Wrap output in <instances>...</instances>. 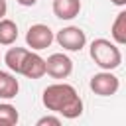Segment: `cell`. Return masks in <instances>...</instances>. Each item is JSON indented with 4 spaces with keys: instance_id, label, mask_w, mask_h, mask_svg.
Returning a JSON list of instances; mask_svg holds the SVG:
<instances>
[{
    "instance_id": "obj_8",
    "label": "cell",
    "mask_w": 126,
    "mask_h": 126,
    "mask_svg": "<svg viewBox=\"0 0 126 126\" xmlns=\"http://www.w3.org/2000/svg\"><path fill=\"white\" fill-rule=\"evenodd\" d=\"M81 12V0H53V14L59 20H73Z\"/></svg>"
},
{
    "instance_id": "obj_15",
    "label": "cell",
    "mask_w": 126,
    "mask_h": 126,
    "mask_svg": "<svg viewBox=\"0 0 126 126\" xmlns=\"http://www.w3.org/2000/svg\"><path fill=\"white\" fill-rule=\"evenodd\" d=\"M6 12H8V4H6V0H0V20L6 16Z\"/></svg>"
},
{
    "instance_id": "obj_11",
    "label": "cell",
    "mask_w": 126,
    "mask_h": 126,
    "mask_svg": "<svg viewBox=\"0 0 126 126\" xmlns=\"http://www.w3.org/2000/svg\"><path fill=\"white\" fill-rule=\"evenodd\" d=\"M18 39V26L16 22L2 18L0 20V45H12Z\"/></svg>"
},
{
    "instance_id": "obj_9",
    "label": "cell",
    "mask_w": 126,
    "mask_h": 126,
    "mask_svg": "<svg viewBox=\"0 0 126 126\" xmlns=\"http://www.w3.org/2000/svg\"><path fill=\"white\" fill-rule=\"evenodd\" d=\"M20 91V83L14 75L6 73V71H0V98L4 100H10L18 94Z\"/></svg>"
},
{
    "instance_id": "obj_5",
    "label": "cell",
    "mask_w": 126,
    "mask_h": 126,
    "mask_svg": "<svg viewBox=\"0 0 126 126\" xmlns=\"http://www.w3.org/2000/svg\"><path fill=\"white\" fill-rule=\"evenodd\" d=\"M53 32L49 26L45 24H33L30 26L28 33H26V43L28 47L35 49V51H41V49H47L51 43H53Z\"/></svg>"
},
{
    "instance_id": "obj_14",
    "label": "cell",
    "mask_w": 126,
    "mask_h": 126,
    "mask_svg": "<svg viewBox=\"0 0 126 126\" xmlns=\"http://www.w3.org/2000/svg\"><path fill=\"white\" fill-rule=\"evenodd\" d=\"M45 124L59 126V124H61V118H59V116H43V118L37 120V126H45Z\"/></svg>"
},
{
    "instance_id": "obj_17",
    "label": "cell",
    "mask_w": 126,
    "mask_h": 126,
    "mask_svg": "<svg viewBox=\"0 0 126 126\" xmlns=\"http://www.w3.org/2000/svg\"><path fill=\"white\" fill-rule=\"evenodd\" d=\"M112 4H116V6H126V0H110Z\"/></svg>"
},
{
    "instance_id": "obj_16",
    "label": "cell",
    "mask_w": 126,
    "mask_h": 126,
    "mask_svg": "<svg viewBox=\"0 0 126 126\" xmlns=\"http://www.w3.org/2000/svg\"><path fill=\"white\" fill-rule=\"evenodd\" d=\"M20 6H35V2L37 0H16Z\"/></svg>"
},
{
    "instance_id": "obj_13",
    "label": "cell",
    "mask_w": 126,
    "mask_h": 126,
    "mask_svg": "<svg viewBox=\"0 0 126 126\" xmlns=\"http://www.w3.org/2000/svg\"><path fill=\"white\" fill-rule=\"evenodd\" d=\"M18 120L20 116H18L16 106H12L10 102H0V124L12 126V124H18Z\"/></svg>"
},
{
    "instance_id": "obj_6",
    "label": "cell",
    "mask_w": 126,
    "mask_h": 126,
    "mask_svg": "<svg viewBox=\"0 0 126 126\" xmlns=\"http://www.w3.org/2000/svg\"><path fill=\"white\" fill-rule=\"evenodd\" d=\"M45 73L53 79H67L73 73V61L65 53H53L45 59Z\"/></svg>"
},
{
    "instance_id": "obj_4",
    "label": "cell",
    "mask_w": 126,
    "mask_h": 126,
    "mask_svg": "<svg viewBox=\"0 0 126 126\" xmlns=\"http://www.w3.org/2000/svg\"><path fill=\"white\" fill-rule=\"evenodd\" d=\"M91 91L98 96H112L118 93L120 89V81L116 75H112L110 71H100L96 75L91 77V83H89Z\"/></svg>"
},
{
    "instance_id": "obj_10",
    "label": "cell",
    "mask_w": 126,
    "mask_h": 126,
    "mask_svg": "<svg viewBox=\"0 0 126 126\" xmlns=\"http://www.w3.org/2000/svg\"><path fill=\"white\" fill-rule=\"evenodd\" d=\"M26 55H28V49L26 47H10L6 51V55H4V63H6V67L12 73H20Z\"/></svg>"
},
{
    "instance_id": "obj_7",
    "label": "cell",
    "mask_w": 126,
    "mask_h": 126,
    "mask_svg": "<svg viewBox=\"0 0 126 126\" xmlns=\"http://www.w3.org/2000/svg\"><path fill=\"white\" fill-rule=\"evenodd\" d=\"M20 75L28 77V79H41L45 75V59L39 55V53H32L28 51L24 63H22V69H20Z\"/></svg>"
},
{
    "instance_id": "obj_1",
    "label": "cell",
    "mask_w": 126,
    "mask_h": 126,
    "mask_svg": "<svg viewBox=\"0 0 126 126\" xmlns=\"http://www.w3.org/2000/svg\"><path fill=\"white\" fill-rule=\"evenodd\" d=\"M41 102L49 112L61 114L63 118H79L83 114V100L77 94L73 85L67 83H53L49 85L43 94H41Z\"/></svg>"
},
{
    "instance_id": "obj_12",
    "label": "cell",
    "mask_w": 126,
    "mask_h": 126,
    "mask_svg": "<svg viewBox=\"0 0 126 126\" xmlns=\"http://www.w3.org/2000/svg\"><path fill=\"white\" fill-rule=\"evenodd\" d=\"M110 35L114 39L116 45H124L126 43V12H118L116 20L112 22V30H110Z\"/></svg>"
},
{
    "instance_id": "obj_2",
    "label": "cell",
    "mask_w": 126,
    "mask_h": 126,
    "mask_svg": "<svg viewBox=\"0 0 126 126\" xmlns=\"http://www.w3.org/2000/svg\"><path fill=\"white\" fill-rule=\"evenodd\" d=\"M91 59L102 71H114L122 63V53H120V49L114 41L98 37L91 43Z\"/></svg>"
},
{
    "instance_id": "obj_3",
    "label": "cell",
    "mask_w": 126,
    "mask_h": 126,
    "mask_svg": "<svg viewBox=\"0 0 126 126\" xmlns=\"http://www.w3.org/2000/svg\"><path fill=\"white\" fill-rule=\"evenodd\" d=\"M53 39H55L63 49H67V51H81V49L85 47V43H87L85 32H83L81 28H77V26H67V28L59 30Z\"/></svg>"
}]
</instances>
